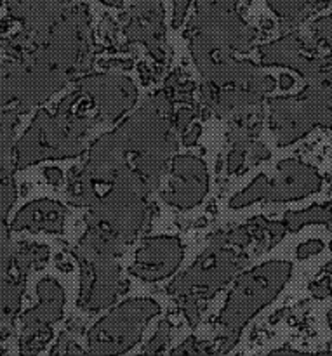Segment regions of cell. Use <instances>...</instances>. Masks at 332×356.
Masks as SVG:
<instances>
[{
    "mask_svg": "<svg viewBox=\"0 0 332 356\" xmlns=\"http://www.w3.org/2000/svg\"><path fill=\"white\" fill-rule=\"evenodd\" d=\"M327 322H329V327H331V330H332V309L329 312V315H327Z\"/></svg>",
    "mask_w": 332,
    "mask_h": 356,
    "instance_id": "obj_18",
    "label": "cell"
},
{
    "mask_svg": "<svg viewBox=\"0 0 332 356\" xmlns=\"http://www.w3.org/2000/svg\"><path fill=\"white\" fill-rule=\"evenodd\" d=\"M171 337V323L167 320H162L157 327L155 334H153L152 339L146 343V346L143 348L141 356H164L167 343H169Z\"/></svg>",
    "mask_w": 332,
    "mask_h": 356,
    "instance_id": "obj_13",
    "label": "cell"
},
{
    "mask_svg": "<svg viewBox=\"0 0 332 356\" xmlns=\"http://www.w3.org/2000/svg\"><path fill=\"white\" fill-rule=\"evenodd\" d=\"M115 129L120 132L131 159L152 156L171 162L177 152L173 103L166 92L148 97Z\"/></svg>",
    "mask_w": 332,
    "mask_h": 356,
    "instance_id": "obj_4",
    "label": "cell"
},
{
    "mask_svg": "<svg viewBox=\"0 0 332 356\" xmlns=\"http://www.w3.org/2000/svg\"><path fill=\"white\" fill-rule=\"evenodd\" d=\"M80 90L90 97L97 111V122L117 124L134 111L139 90L127 75L96 73L80 80Z\"/></svg>",
    "mask_w": 332,
    "mask_h": 356,
    "instance_id": "obj_8",
    "label": "cell"
},
{
    "mask_svg": "<svg viewBox=\"0 0 332 356\" xmlns=\"http://www.w3.org/2000/svg\"><path fill=\"white\" fill-rule=\"evenodd\" d=\"M268 356H332V351H327V353H299V351L287 350V348H282V350L271 351Z\"/></svg>",
    "mask_w": 332,
    "mask_h": 356,
    "instance_id": "obj_16",
    "label": "cell"
},
{
    "mask_svg": "<svg viewBox=\"0 0 332 356\" xmlns=\"http://www.w3.org/2000/svg\"><path fill=\"white\" fill-rule=\"evenodd\" d=\"M291 277L292 264L275 259L256 264L233 280L218 316L219 355L237 346L244 329L282 294Z\"/></svg>",
    "mask_w": 332,
    "mask_h": 356,
    "instance_id": "obj_2",
    "label": "cell"
},
{
    "mask_svg": "<svg viewBox=\"0 0 332 356\" xmlns=\"http://www.w3.org/2000/svg\"><path fill=\"white\" fill-rule=\"evenodd\" d=\"M233 148L230 149L228 156H226V170L228 174H237L247 167V163H256L260 160L268 159L270 153L263 145L251 139H240V141H233Z\"/></svg>",
    "mask_w": 332,
    "mask_h": 356,
    "instance_id": "obj_11",
    "label": "cell"
},
{
    "mask_svg": "<svg viewBox=\"0 0 332 356\" xmlns=\"http://www.w3.org/2000/svg\"><path fill=\"white\" fill-rule=\"evenodd\" d=\"M312 292L317 296V298H326V296L331 294V285L329 282H317V284H312Z\"/></svg>",
    "mask_w": 332,
    "mask_h": 356,
    "instance_id": "obj_17",
    "label": "cell"
},
{
    "mask_svg": "<svg viewBox=\"0 0 332 356\" xmlns=\"http://www.w3.org/2000/svg\"><path fill=\"white\" fill-rule=\"evenodd\" d=\"M254 243L249 222L214 233L204 252L169 285V294L180 302L184 318L197 327L205 306L226 287L249 261L247 249Z\"/></svg>",
    "mask_w": 332,
    "mask_h": 356,
    "instance_id": "obj_1",
    "label": "cell"
},
{
    "mask_svg": "<svg viewBox=\"0 0 332 356\" xmlns=\"http://www.w3.org/2000/svg\"><path fill=\"white\" fill-rule=\"evenodd\" d=\"M153 298H129L111 306L87 334V356H118L131 351L143 332L160 315Z\"/></svg>",
    "mask_w": 332,
    "mask_h": 356,
    "instance_id": "obj_3",
    "label": "cell"
},
{
    "mask_svg": "<svg viewBox=\"0 0 332 356\" xmlns=\"http://www.w3.org/2000/svg\"><path fill=\"white\" fill-rule=\"evenodd\" d=\"M322 188V177L308 163L299 160H282L274 176L260 174L253 183L233 195L228 207L240 211L256 202H292L317 193Z\"/></svg>",
    "mask_w": 332,
    "mask_h": 356,
    "instance_id": "obj_5",
    "label": "cell"
},
{
    "mask_svg": "<svg viewBox=\"0 0 332 356\" xmlns=\"http://www.w3.org/2000/svg\"><path fill=\"white\" fill-rule=\"evenodd\" d=\"M324 249V242H320V240H308V242L301 243V245L298 247V250H296V254H298V259H306V257H312V256H317V254L322 252Z\"/></svg>",
    "mask_w": 332,
    "mask_h": 356,
    "instance_id": "obj_15",
    "label": "cell"
},
{
    "mask_svg": "<svg viewBox=\"0 0 332 356\" xmlns=\"http://www.w3.org/2000/svg\"><path fill=\"white\" fill-rule=\"evenodd\" d=\"M169 356H212V344L190 336L180 346L174 348Z\"/></svg>",
    "mask_w": 332,
    "mask_h": 356,
    "instance_id": "obj_14",
    "label": "cell"
},
{
    "mask_svg": "<svg viewBox=\"0 0 332 356\" xmlns=\"http://www.w3.org/2000/svg\"><path fill=\"white\" fill-rule=\"evenodd\" d=\"M184 261V245L176 235L148 236L136 249L129 275L146 284L174 277Z\"/></svg>",
    "mask_w": 332,
    "mask_h": 356,
    "instance_id": "obj_9",
    "label": "cell"
},
{
    "mask_svg": "<svg viewBox=\"0 0 332 356\" xmlns=\"http://www.w3.org/2000/svg\"><path fill=\"white\" fill-rule=\"evenodd\" d=\"M270 127L282 146L298 141L312 131L299 97H275L270 101Z\"/></svg>",
    "mask_w": 332,
    "mask_h": 356,
    "instance_id": "obj_10",
    "label": "cell"
},
{
    "mask_svg": "<svg viewBox=\"0 0 332 356\" xmlns=\"http://www.w3.org/2000/svg\"><path fill=\"white\" fill-rule=\"evenodd\" d=\"M332 221V209L329 205H312L305 211L287 212L284 216V226L287 232H299L303 226L308 225H327Z\"/></svg>",
    "mask_w": 332,
    "mask_h": 356,
    "instance_id": "obj_12",
    "label": "cell"
},
{
    "mask_svg": "<svg viewBox=\"0 0 332 356\" xmlns=\"http://www.w3.org/2000/svg\"><path fill=\"white\" fill-rule=\"evenodd\" d=\"M80 264V308L87 312H101L111 308L118 296L127 289L122 278L118 257L94 252L79 245L75 250Z\"/></svg>",
    "mask_w": 332,
    "mask_h": 356,
    "instance_id": "obj_6",
    "label": "cell"
},
{
    "mask_svg": "<svg viewBox=\"0 0 332 356\" xmlns=\"http://www.w3.org/2000/svg\"><path fill=\"white\" fill-rule=\"evenodd\" d=\"M169 165L167 188L160 193L164 204L177 211H191L198 207L211 188V176L205 160L193 153H176Z\"/></svg>",
    "mask_w": 332,
    "mask_h": 356,
    "instance_id": "obj_7",
    "label": "cell"
}]
</instances>
